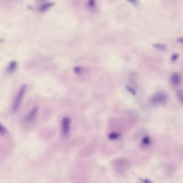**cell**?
Wrapping results in <instances>:
<instances>
[{"mask_svg": "<svg viewBox=\"0 0 183 183\" xmlns=\"http://www.w3.org/2000/svg\"><path fill=\"white\" fill-rule=\"evenodd\" d=\"M38 111V108L37 106L33 107V109L30 111L29 113L27 114L26 116V120L27 122L32 121L34 119H35V117L37 116V113Z\"/></svg>", "mask_w": 183, "mask_h": 183, "instance_id": "obj_4", "label": "cell"}, {"mask_svg": "<svg viewBox=\"0 0 183 183\" xmlns=\"http://www.w3.org/2000/svg\"><path fill=\"white\" fill-rule=\"evenodd\" d=\"M0 131H1V135L5 134L6 133H8V131L7 130V129H6L5 127L3 126V125L1 124V127H0Z\"/></svg>", "mask_w": 183, "mask_h": 183, "instance_id": "obj_13", "label": "cell"}, {"mask_svg": "<svg viewBox=\"0 0 183 183\" xmlns=\"http://www.w3.org/2000/svg\"><path fill=\"white\" fill-rule=\"evenodd\" d=\"M26 89H27V84H26L21 86V87L20 88L19 91L16 95V97L15 98L14 103L12 106V113H15L20 109L21 100L23 98L24 95H25Z\"/></svg>", "mask_w": 183, "mask_h": 183, "instance_id": "obj_1", "label": "cell"}, {"mask_svg": "<svg viewBox=\"0 0 183 183\" xmlns=\"http://www.w3.org/2000/svg\"><path fill=\"white\" fill-rule=\"evenodd\" d=\"M167 96L163 92H158L152 96L150 102L152 105H163L167 102Z\"/></svg>", "mask_w": 183, "mask_h": 183, "instance_id": "obj_2", "label": "cell"}, {"mask_svg": "<svg viewBox=\"0 0 183 183\" xmlns=\"http://www.w3.org/2000/svg\"><path fill=\"white\" fill-rule=\"evenodd\" d=\"M177 95L179 100L183 102V90H178L177 92Z\"/></svg>", "mask_w": 183, "mask_h": 183, "instance_id": "obj_11", "label": "cell"}, {"mask_svg": "<svg viewBox=\"0 0 183 183\" xmlns=\"http://www.w3.org/2000/svg\"><path fill=\"white\" fill-rule=\"evenodd\" d=\"M153 47H155V49H158L160 50H164L166 49V46L164 45L163 44H160V43H156L153 44Z\"/></svg>", "mask_w": 183, "mask_h": 183, "instance_id": "obj_10", "label": "cell"}, {"mask_svg": "<svg viewBox=\"0 0 183 183\" xmlns=\"http://www.w3.org/2000/svg\"><path fill=\"white\" fill-rule=\"evenodd\" d=\"M88 4L90 8H94L96 5L95 0H89Z\"/></svg>", "mask_w": 183, "mask_h": 183, "instance_id": "obj_14", "label": "cell"}, {"mask_svg": "<svg viewBox=\"0 0 183 183\" xmlns=\"http://www.w3.org/2000/svg\"><path fill=\"white\" fill-rule=\"evenodd\" d=\"M143 181V182H144V183H150V182H151V181H149V180H148V179H144V180H143V181Z\"/></svg>", "mask_w": 183, "mask_h": 183, "instance_id": "obj_19", "label": "cell"}, {"mask_svg": "<svg viewBox=\"0 0 183 183\" xmlns=\"http://www.w3.org/2000/svg\"><path fill=\"white\" fill-rule=\"evenodd\" d=\"M54 4L53 3H45V4L41 5L40 8H39V10L41 11V12H45L46 10H47L48 9L51 8V7Z\"/></svg>", "mask_w": 183, "mask_h": 183, "instance_id": "obj_7", "label": "cell"}, {"mask_svg": "<svg viewBox=\"0 0 183 183\" xmlns=\"http://www.w3.org/2000/svg\"><path fill=\"white\" fill-rule=\"evenodd\" d=\"M70 118L68 117H64L61 121V129L63 136H68L70 132Z\"/></svg>", "mask_w": 183, "mask_h": 183, "instance_id": "obj_3", "label": "cell"}, {"mask_svg": "<svg viewBox=\"0 0 183 183\" xmlns=\"http://www.w3.org/2000/svg\"><path fill=\"white\" fill-rule=\"evenodd\" d=\"M178 57H179V55L177 54V53H174L172 55L171 60L172 61H175L176 60H177V59L178 58Z\"/></svg>", "mask_w": 183, "mask_h": 183, "instance_id": "obj_16", "label": "cell"}, {"mask_svg": "<svg viewBox=\"0 0 183 183\" xmlns=\"http://www.w3.org/2000/svg\"><path fill=\"white\" fill-rule=\"evenodd\" d=\"M73 70H74V73H75L76 74H79V73L81 72L82 68L80 66L74 67Z\"/></svg>", "mask_w": 183, "mask_h": 183, "instance_id": "obj_15", "label": "cell"}, {"mask_svg": "<svg viewBox=\"0 0 183 183\" xmlns=\"http://www.w3.org/2000/svg\"><path fill=\"white\" fill-rule=\"evenodd\" d=\"M170 81L172 85L174 86H179L181 83V77L179 74L176 73H173L171 76Z\"/></svg>", "mask_w": 183, "mask_h": 183, "instance_id": "obj_5", "label": "cell"}, {"mask_svg": "<svg viewBox=\"0 0 183 183\" xmlns=\"http://www.w3.org/2000/svg\"><path fill=\"white\" fill-rule=\"evenodd\" d=\"M17 67V63L16 61H12L9 64H8L7 70V72L9 73H12L16 70V68Z\"/></svg>", "mask_w": 183, "mask_h": 183, "instance_id": "obj_6", "label": "cell"}, {"mask_svg": "<svg viewBox=\"0 0 183 183\" xmlns=\"http://www.w3.org/2000/svg\"><path fill=\"white\" fill-rule=\"evenodd\" d=\"M126 89L127 90V91H128L129 92H130L131 94H132L133 95L135 96L136 95V91L134 89H133L132 87H131L130 86H127Z\"/></svg>", "mask_w": 183, "mask_h": 183, "instance_id": "obj_12", "label": "cell"}, {"mask_svg": "<svg viewBox=\"0 0 183 183\" xmlns=\"http://www.w3.org/2000/svg\"><path fill=\"white\" fill-rule=\"evenodd\" d=\"M119 136H120V134H119V133L116 132H112L109 135L108 138L111 140H116L117 138H119Z\"/></svg>", "mask_w": 183, "mask_h": 183, "instance_id": "obj_8", "label": "cell"}, {"mask_svg": "<svg viewBox=\"0 0 183 183\" xmlns=\"http://www.w3.org/2000/svg\"><path fill=\"white\" fill-rule=\"evenodd\" d=\"M177 40L179 43H181V44H183V37H179V38H178L177 39Z\"/></svg>", "mask_w": 183, "mask_h": 183, "instance_id": "obj_18", "label": "cell"}, {"mask_svg": "<svg viewBox=\"0 0 183 183\" xmlns=\"http://www.w3.org/2000/svg\"><path fill=\"white\" fill-rule=\"evenodd\" d=\"M127 1H128L129 2H131L132 4H134V5L138 4V0H127Z\"/></svg>", "mask_w": 183, "mask_h": 183, "instance_id": "obj_17", "label": "cell"}, {"mask_svg": "<svg viewBox=\"0 0 183 183\" xmlns=\"http://www.w3.org/2000/svg\"><path fill=\"white\" fill-rule=\"evenodd\" d=\"M151 140L149 136H145L142 140V144L144 146H148V145L150 144Z\"/></svg>", "mask_w": 183, "mask_h": 183, "instance_id": "obj_9", "label": "cell"}]
</instances>
